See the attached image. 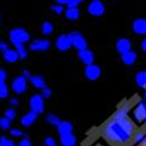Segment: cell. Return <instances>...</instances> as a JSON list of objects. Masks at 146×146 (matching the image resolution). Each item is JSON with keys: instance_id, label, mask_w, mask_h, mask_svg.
<instances>
[{"instance_id": "cell-16", "label": "cell", "mask_w": 146, "mask_h": 146, "mask_svg": "<svg viewBox=\"0 0 146 146\" xmlns=\"http://www.w3.org/2000/svg\"><path fill=\"white\" fill-rule=\"evenodd\" d=\"M138 56H137V53L133 52V50H130L127 53H124L121 54V61H123V63H125L126 66H132L136 63Z\"/></svg>"}, {"instance_id": "cell-20", "label": "cell", "mask_w": 146, "mask_h": 146, "mask_svg": "<svg viewBox=\"0 0 146 146\" xmlns=\"http://www.w3.org/2000/svg\"><path fill=\"white\" fill-rule=\"evenodd\" d=\"M31 83L33 84V87L36 88V89H43L46 86V82H44V78L40 75H35V76H32L31 77Z\"/></svg>"}, {"instance_id": "cell-37", "label": "cell", "mask_w": 146, "mask_h": 146, "mask_svg": "<svg viewBox=\"0 0 146 146\" xmlns=\"http://www.w3.org/2000/svg\"><path fill=\"white\" fill-rule=\"evenodd\" d=\"M6 78H7V74H6V71H5L4 69L0 68V83H5Z\"/></svg>"}, {"instance_id": "cell-24", "label": "cell", "mask_w": 146, "mask_h": 146, "mask_svg": "<svg viewBox=\"0 0 146 146\" xmlns=\"http://www.w3.org/2000/svg\"><path fill=\"white\" fill-rule=\"evenodd\" d=\"M46 121H47L48 124H50V125L57 127V125L60 124L61 120L58 119L57 116H55V115H53V113H47V116H46Z\"/></svg>"}, {"instance_id": "cell-25", "label": "cell", "mask_w": 146, "mask_h": 146, "mask_svg": "<svg viewBox=\"0 0 146 146\" xmlns=\"http://www.w3.org/2000/svg\"><path fill=\"white\" fill-rule=\"evenodd\" d=\"M15 52H17V54H18V56H19L20 60H25V58L27 57V55H28L26 47L23 46V44L17 46V47H15Z\"/></svg>"}, {"instance_id": "cell-29", "label": "cell", "mask_w": 146, "mask_h": 146, "mask_svg": "<svg viewBox=\"0 0 146 146\" xmlns=\"http://www.w3.org/2000/svg\"><path fill=\"white\" fill-rule=\"evenodd\" d=\"M0 129L1 130H11V120L3 117L0 118Z\"/></svg>"}, {"instance_id": "cell-19", "label": "cell", "mask_w": 146, "mask_h": 146, "mask_svg": "<svg viewBox=\"0 0 146 146\" xmlns=\"http://www.w3.org/2000/svg\"><path fill=\"white\" fill-rule=\"evenodd\" d=\"M3 56H4L5 61H6V62H8V63H14V62H17V61L19 60V56H18L17 52L14 49H9V48L6 52L3 53Z\"/></svg>"}, {"instance_id": "cell-8", "label": "cell", "mask_w": 146, "mask_h": 146, "mask_svg": "<svg viewBox=\"0 0 146 146\" xmlns=\"http://www.w3.org/2000/svg\"><path fill=\"white\" fill-rule=\"evenodd\" d=\"M55 47L60 52H67L71 48V41L69 38V34H61L57 36Z\"/></svg>"}, {"instance_id": "cell-32", "label": "cell", "mask_w": 146, "mask_h": 146, "mask_svg": "<svg viewBox=\"0 0 146 146\" xmlns=\"http://www.w3.org/2000/svg\"><path fill=\"white\" fill-rule=\"evenodd\" d=\"M9 133H11L12 137H17V138H19V137H21V136L23 135L22 131L19 130V129H11V130H9Z\"/></svg>"}, {"instance_id": "cell-28", "label": "cell", "mask_w": 146, "mask_h": 146, "mask_svg": "<svg viewBox=\"0 0 146 146\" xmlns=\"http://www.w3.org/2000/svg\"><path fill=\"white\" fill-rule=\"evenodd\" d=\"M0 146H15V143L8 137H0Z\"/></svg>"}, {"instance_id": "cell-6", "label": "cell", "mask_w": 146, "mask_h": 146, "mask_svg": "<svg viewBox=\"0 0 146 146\" xmlns=\"http://www.w3.org/2000/svg\"><path fill=\"white\" fill-rule=\"evenodd\" d=\"M13 92H15L17 95H21L23 92H26L27 90V80L23 77V76H18L13 80L12 82V86H11Z\"/></svg>"}, {"instance_id": "cell-9", "label": "cell", "mask_w": 146, "mask_h": 146, "mask_svg": "<svg viewBox=\"0 0 146 146\" xmlns=\"http://www.w3.org/2000/svg\"><path fill=\"white\" fill-rule=\"evenodd\" d=\"M101 72H102L101 68L94 63L86 66V68H84V76L90 81H97L101 76Z\"/></svg>"}, {"instance_id": "cell-5", "label": "cell", "mask_w": 146, "mask_h": 146, "mask_svg": "<svg viewBox=\"0 0 146 146\" xmlns=\"http://www.w3.org/2000/svg\"><path fill=\"white\" fill-rule=\"evenodd\" d=\"M88 12L92 17H102L105 13V6L101 0H91V3L88 5Z\"/></svg>"}, {"instance_id": "cell-14", "label": "cell", "mask_w": 146, "mask_h": 146, "mask_svg": "<svg viewBox=\"0 0 146 146\" xmlns=\"http://www.w3.org/2000/svg\"><path fill=\"white\" fill-rule=\"evenodd\" d=\"M78 58L81 60L82 63H84L86 66H89V64H92L94 63L95 56H94V53L91 50L84 49V50L78 52Z\"/></svg>"}, {"instance_id": "cell-11", "label": "cell", "mask_w": 146, "mask_h": 146, "mask_svg": "<svg viewBox=\"0 0 146 146\" xmlns=\"http://www.w3.org/2000/svg\"><path fill=\"white\" fill-rule=\"evenodd\" d=\"M132 31L138 35H145L146 34V19L138 18L132 22Z\"/></svg>"}, {"instance_id": "cell-15", "label": "cell", "mask_w": 146, "mask_h": 146, "mask_svg": "<svg viewBox=\"0 0 146 146\" xmlns=\"http://www.w3.org/2000/svg\"><path fill=\"white\" fill-rule=\"evenodd\" d=\"M36 118H38V115H36L35 112H33V111H29V112H27L26 115H23L21 117L20 123H21L22 126L28 127V126H31L34 123V121L36 120Z\"/></svg>"}, {"instance_id": "cell-7", "label": "cell", "mask_w": 146, "mask_h": 146, "mask_svg": "<svg viewBox=\"0 0 146 146\" xmlns=\"http://www.w3.org/2000/svg\"><path fill=\"white\" fill-rule=\"evenodd\" d=\"M50 48V41L44 39H35L29 43V49L33 52H46Z\"/></svg>"}, {"instance_id": "cell-17", "label": "cell", "mask_w": 146, "mask_h": 146, "mask_svg": "<svg viewBox=\"0 0 146 146\" xmlns=\"http://www.w3.org/2000/svg\"><path fill=\"white\" fill-rule=\"evenodd\" d=\"M60 141L62 146H75L76 145V138L72 133H66V135L60 136Z\"/></svg>"}, {"instance_id": "cell-23", "label": "cell", "mask_w": 146, "mask_h": 146, "mask_svg": "<svg viewBox=\"0 0 146 146\" xmlns=\"http://www.w3.org/2000/svg\"><path fill=\"white\" fill-rule=\"evenodd\" d=\"M41 31H42V34L43 35H50L54 31V26H53V23H50L49 21H44L42 23V26H41Z\"/></svg>"}, {"instance_id": "cell-4", "label": "cell", "mask_w": 146, "mask_h": 146, "mask_svg": "<svg viewBox=\"0 0 146 146\" xmlns=\"http://www.w3.org/2000/svg\"><path fill=\"white\" fill-rule=\"evenodd\" d=\"M29 108H31V111L35 112L36 115H40L43 112L44 110V100L43 97L39 94L33 95L31 98H29Z\"/></svg>"}, {"instance_id": "cell-44", "label": "cell", "mask_w": 146, "mask_h": 146, "mask_svg": "<svg viewBox=\"0 0 146 146\" xmlns=\"http://www.w3.org/2000/svg\"><path fill=\"white\" fill-rule=\"evenodd\" d=\"M144 98L146 100V90H145V92H144Z\"/></svg>"}, {"instance_id": "cell-3", "label": "cell", "mask_w": 146, "mask_h": 146, "mask_svg": "<svg viewBox=\"0 0 146 146\" xmlns=\"http://www.w3.org/2000/svg\"><path fill=\"white\" fill-rule=\"evenodd\" d=\"M69 38H70V41H71V47H74L75 49H77L78 52L87 49V47H88L87 40L84 39V36L81 33L72 32V33L69 34Z\"/></svg>"}, {"instance_id": "cell-10", "label": "cell", "mask_w": 146, "mask_h": 146, "mask_svg": "<svg viewBox=\"0 0 146 146\" xmlns=\"http://www.w3.org/2000/svg\"><path fill=\"white\" fill-rule=\"evenodd\" d=\"M133 118L137 123H143L146 120V103L139 102L133 110Z\"/></svg>"}, {"instance_id": "cell-39", "label": "cell", "mask_w": 146, "mask_h": 146, "mask_svg": "<svg viewBox=\"0 0 146 146\" xmlns=\"http://www.w3.org/2000/svg\"><path fill=\"white\" fill-rule=\"evenodd\" d=\"M8 49V46H7V43H5V42H0V52H6Z\"/></svg>"}, {"instance_id": "cell-42", "label": "cell", "mask_w": 146, "mask_h": 146, "mask_svg": "<svg viewBox=\"0 0 146 146\" xmlns=\"http://www.w3.org/2000/svg\"><path fill=\"white\" fill-rule=\"evenodd\" d=\"M141 49H143V50L146 53V38H145V39L141 41Z\"/></svg>"}, {"instance_id": "cell-13", "label": "cell", "mask_w": 146, "mask_h": 146, "mask_svg": "<svg viewBox=\"0 0 146 146\" xmlns=\"http://www.w3.org/2000/svg\"><path fill=\"white\" fill-rule=\"evenodd\" d=\"M131 108L129 104H123L118 108V110L115 112L113 118L112 119H117V120H123V119H127L129 118V113H130Z\"/></svg>"}, {"instance_id": "cell-2", "label": "cell", "mask_w": 146, "mask_h": 146, "mask_svg": "<svg viewBox=\"0 0 146 146\" xmlns=\"http://www.w3.org/2000/svg\"><path fill=\"white\" fill-rule=\"evenodd\" d=\"M31 39V35L29 33L23 29V28H13L12 31H9V40L12 42V44L20 46V44H25L26 42H28Z\"/></svg>"}, {"instance_id": "cell-46", "label": "cell", "mask_w": 146, "mask_h": 146, "mask_svg": "<svg viewBox=\"0 0 146 146\" xmlns=\"http://www.w3.org/2000/svg\"><path fill=\"white\" fill-rule=\"evenodd\" d=\"M0 22H1V21H0Z\"/></svg>"}, {"instance_id": "cell-1", "label": "cell", "mask_w": 146, "mask_h": 146, "mask_svg": "<svg viewBox=\"0 0 146 146\" xmlns=\"http://www.w3.org/2000/svg\"><path fill=\"white\" fill-rule=\"evenodd\" d=\"M135 133V124L131 119L117 120L111 119L103 126L102 135L103 137L110 143L125 145L127 144Z\"/></svg>"}, {"instance_id": "cell-34", "label": "cell", "mask_w": 146, "mask_h": 146, "mask_svg": "<svg viewBox=\"0 0 146 146\" xmlns=\"http://www.w3.org/2000/svg\"><path fill=\"white\" fill-rule=\"evenodd\" d=\"M19 146H33V144H32V141L29 140L28 137H25L19 141Z\"/></svg>"}, {"instance_id": "cell-38", "label": "cell", "mask_w": 146, "mask_h": 146, "mask_svg": "<svg viewBox=\"0 0 146 146\" xmlns=\"http://www.w3.org/2000/svg\"><path fill=\"white\" fill-rule=\"evenodd\" d=\"M9 104L13 106V108H15V106H18L19 105V100L18 98H15V97H12V98L9 100Z\"/></svg>"}, {"instance_id": "cell-26", "label": "cell", "mask_w": 146, "mask_h": 146, "mask_svg": "<svg viewBox=\"0 0 146 146\" xmlns=\"http://www.w3.org/2000/svg\"><path fill=\"white\" fill-rule=\"evenodd\" d=\"M145 136H146V133H145L144 131H138V132H136V133H133L132 140L135 141L136 144H140V143L143 141V139L145 138Z\"/></svg>"}, {"instance_id": "cell-36", "label": "cell", "mask_w": 146, "mask_h": 146, "mask_svg": "<svg viewBox=\"0 0 146 146\" xmlns=\"http://www.w3.org/2000/svg\"><path fill=\"white\" fill-rule=\"evenodd\" d=\"M83 1H84V0H69V3L67 5H68V7H77Z\"/></svg>"}, {"instance_id": "cell-30", "label": "cell", "mask_w": 146, "mask_h": 146, "mask_svg": "<svg viewBox=\"0 0 146 146\" xmlns=\"http://www.w3.org/2000/svg\"><path fill=\"white\" fill-rule=\"evenodd\" d=\"M15 117H17V112L14 110V108H9V109H7V110L5 111V118L9 119L11 121L13 119H15Z\"/></svg>"}, {"instance_id": "cell-33", "label": "cell", "mask_w": 146, "mask_h": 146, "mask_svg": "<svg viewBox=\"0 0 146 146\" xmlns=\"http://www.w3.org/2000/svg\"><path fill=\"white\" fill-rule=\"evenodd\" d=\"M43 144H44L43 146H56V140L54 138H52V137H47L44 139Z\"/></svg>"}, {"instance_id": "cell-43", "label": "cell", "mask_w": 146, "mask_h": 146, "mask_svg": "<svg viewBox=\"0 0 146 146\" xmlns=\"http://www.w3.org/2000/svg\"><path fill=\"white\" fill-rule=\"evenodd\" d=\"M140 146H146V136H145V138L143 139V141L140 143Z\"/></svg>"}, {"instance_id": "cell-27", "label": "cell", "mask_w": 146, "mask_h": 146, "mask_svg": "<svg viewBox=\"0 0 146 146\" xmlns=\"http://www.w3.org/2000/svg\"><path fill=\"white\" fill-rule=\"evenodd\" d=\"M8 87L6 83H0V100H4L8 96Z\"/></svg>"}, {"instance_id": "cell-18", "label": "cell", "mask_w": 146, "mask_h": 146, "mask_svg": "<svg viewBox=\"0 0 146 146\" xmlns=\"http://www.w3.org/2000/svg\"><path fill=\"white\" fill-rule=\"evenodd\" d=\"M57 131L61 135H66V133H71L72 131V125L70 121H67V120H62L60 121V124L57 125Z\"/></svg>"}, {"instance_id": "cell-31", "label": "cell", "mask_w": 146, "mask_h": 146, "mask_svg": "<svg viewBox=\"0 0 146 146\" xmlns=\"http://www.w3.org/2000/svg\"><path fill=\"white\" fill-rule=\"evenodd\" d=\"M41 96L43 97V98H50L52 97V90L48 87H44L43 89H41Z\"/></svg>"}, {"instance_id": "cell-12", "label": "cell", "mask_w": 146, "mask_h": 146, "mask_svg": "<svg viewBox=\"0 0 146 146\" xmlns=\"http://www.w3.org/2000/svg\"><path fill=\"white\" fill-rule=\"evenodd\" d=\"M131 47H132V43L129 39L126 38H120L117 40L116 42V49L118 53L120 54H124V53H127L131 50Z\"/></svg>"}, {"instance_id": "cell-35", "label": "cell", "mask_w": 146, "mask_h": 146, "mask_svg": "<svg viewBox=\"0 0 146 146\" xmlns=\"http://www.w3.org/2000/svg\"><path fill=\"white\" fill-rule=\"evenodd\" d=\"M52 11L53 12H55L56 14H61L63 12V6L62 5H54V6H52Z\"/></svg>"}, {"instance_id": "cell-40", "label": "cell", "mask_w": 146, "mask_h": 146, "mask_svg": "<svg viewBox=\"0 0 146 146\" xmlns=\"http://www.w3.org/2000/svg\"><path fill=\"white\" fill-rule=\"evenodd\" d=\"M22 76H23V77H25L26 80H28V81H29V80H31V77H32V75H31V72H29L28 70H23V72H22Z\"/></svg>"}, {"instance_id": "cell-22", "label": "cell", "mask_w": 146, "mask_h": 146, "mask_svg": "<svg viewBox=\"0 0 146 146\" xmlns=\"http://www.w3.org/2000/svg\"><path fill=\"white\" fill-rule=\"evenodd\" d=\"M136 83L139 88L146 89V71H138L136 75Z\"/></svg>"}, {"instance_id": "cell-21", "label": "cell", "mask_w": 146, "mask_h": 146, "mask_svg": "<svg viewBox=\"0 0 146 146\" xmlns=\"http://www.w3.org/2000/svg\"><path fill=\"white\" fill-rule=\"evenodd\" d=\"M66 18L69 20L75 21L80 18V9L78 7H68L66 9Z\"/></svg>"}, {"instance_id": "cell-41", "label": "cell", "mask_w": 146, "mask_h": 146, "mask_svg": "<svg viewBox=\"0 0 146 146\" xmlns=\"http://www.w3.org/2000/svg\"><path fill=\"white\" fill-rule=\"evenodd\" d=\"M55 1H56V4L57 5H67L68 3H69V0H55Z\"/></svg>"}, {"instance_id": "cell-45", "label": "cell", "mask_w": 146, "mask_h": 146, "mask_svg": "<svg viewBox=\"0 0 146 146\" xmlns=\"http://www.w3.org/2000/svg\"><path fill=\"white\" fill-rule=\"evenodd\" d=\"M144 123H145V127H146V120H145V121H144Z\"/></svg>"}]
</instances>
